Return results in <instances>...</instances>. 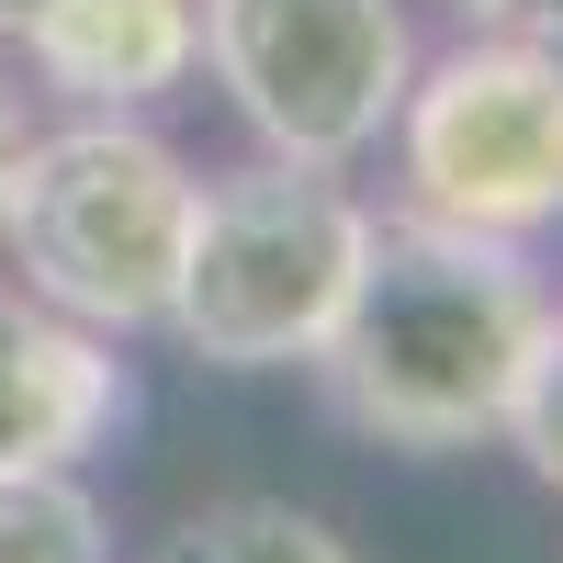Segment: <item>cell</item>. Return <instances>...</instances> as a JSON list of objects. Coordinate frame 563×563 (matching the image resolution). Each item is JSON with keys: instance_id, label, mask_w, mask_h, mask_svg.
I'll list each match as a JSON object with an SVG mask.
<instances>
[{"instance_id": "cell-11", "label": "cell", "mask_w": 563, "mask_h": 563, "mask_svg": "<svg viewBox=\"0 0 563 563\" xmlns=\"http://www.w3.org/2000/svg\"><path fill=\"white\" fill-rule=\"evenodd\" d=\"M462 23H485V34H541V45H563V0H462Z\"/></svg>"}, {"instance_id": "cell-4", "label": "cell", "mask_w": 563, "mask_h": 563, "mask_svg": "<svg viewBox=\"0 0 563 563\" xmlns=\"http://www.w3.org/2000/svg\"><path fill=\"white\" fill-rule=\"evenodd\" d=\"M384 147L406 180V214L429 225H474V238L563 225V45L474 23L451 57L406 68Z\"/></svg>"}, {"instance_id": "cell-5", "label": "cell", "mask_w": 563, "mask_h": 563, "mask_svg": "<svg viewBox=\"0 0 563 563\" xmlns=\"http://www.w3.org/2000/svg\"><path fill=\"white\" fill-rule=\"evenodd\" d=\"M203 68L271 158L350 169L384 147L417 34L406 0H203Z\"/></svg>"}, {"instance_id": "cell-10", "label": "cell", "mask_w": 563, "mask_h": 563, "mask_svg": "<svg viewBox=\"0 0 563 563\" xmlns=\"http://www.w3.org/2000/svg\"><path fill=\"white\" fill-rule=\"evenodd\" d=\"M496 440H507V451H519L530 474L563 496V305L541 316V339H530V361H519V395H507Z\"/></svg>"}, {"instance_id": "cell-8", "label": "cell", "mask_w": 563, "mask_h": 563, "mask_svg": "<svg viewBox=\"0 0 563 563\" xmlns=\"http://www.w3.org/2000/svg\"><path fill=\"white\" fill-rule=\"evenodd\" d=\"M158 563H361V552L294 496H214V507H192L169 530Z\"/></svg>"}, {"instance_id": "cell-1", "label": "cell", "mask_w": 563, "mask_h": 563, "mask_svg": "<svg viewBox=\"0 0 563 563\" xmlns=\"http://www.w3.org/2000/svg\"><path fill=\"white\" fill-rule=\"evenodd\" d=\"M552 316V282L530 271V238H474L429 214H372V249L350 271L339 327L316 339V384L384 451H474L496 440L519 361Z\"/></svg>"}, {"instance_id": "cell-2", "label": "cell", "mask_w": 563, "mask_h": 563, "mask_svg": "<svg viewBox=\"0 0 563 563\" xmlns=\"http://www.w3.org/2000/svg\"><path fill=\"white\" fill-rule=\"evenodd\" d=\"M192 203H203V180H192V158H180L158 124L79 113L57 135H23L0 249L23 260L34 305L102 327V339H147V327H169Z\"/></svg>"}, {"instance_id": "cell-6", "label": "cell", "mask_w": 563, "mask_h": 563, "mask_svg": "<svg viewBox=\"0 0 563 563\" xmlns=\"http://www.w3.org/2000/svg\"><path fill=\"white\" fill-rule=\"evenodd\" d=\"M0 45L68 113H147L203 68V0H34Z\"/></svg>"}, {"instance_id": "cell-13", "label": "cell", "mask_w": 563, "mask_h": 563, "mask_svg": "<svg viewBox=\"0 0 563 563\" xmlns=\"http://www.w3.org/2000/svg\"><path fill=\"white\" fill-rule=\"evenodd\" d=\"M23 12H34V0H0V34H12V23H23Z\"/></svg>"}, {"instance_id": "cell-9", "label": "cell", "mask_w": 563, "mask_h": 563, "mask_svg": "<svg viewBox=\"0 0 563 563\" xmlns=\"http://www.w3.org/2000/svg\"><path fill=\"white\" fill-rule=\"evenodd\" d=\"M0 563H113V519L79 485V462L0 474Z\"/></svg>"}, {"instance_id": "cell-7", "label": "cell", "mask_w": 563, "mask_h": 563, "mask_svg": "<svg viewBox=\"0 0 563 563\" xmlns=\"http://www.w3.org/2000/svg\"><path fill=\"white\" fill-rule=\"evenodd\" d=\"M135 417V384L102 327L34 305L0 282V474L23 462H90Z\"/></svg>"}, {"instance_id": "cell-12", "label": "cell", "mask_w": 563, "mask_h": 563, "mask_svg": "<svg viewBox=\"0 0 563 563\" xmlns=\"http://www.w3.org/2000/svg\"><path fill=\"white\" fill-rule=\"evenodd\" d=\"M23 135H34V124H23V90L0 79V214H12V169H23Z\"/></svg>"}, {"instance_id": "cell-3", "label": "cell", "mask_w": 563, "mask_h": 563, "mask_svg": "<svg viewBox=\"0 0 563 563\" xmlns=\"http://www.w3.org/2000/svg\"><path fill=\"white\" fill-rule=\"evenodd\" d=\"M372 249V203L316 158H249L203 180L192 249L169 282V339L214 372H294L350 305V271Z\"/></svg>"}]
</instances>
